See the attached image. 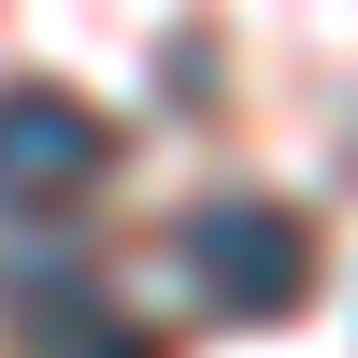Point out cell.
<instances>
[{"mask_svg":"<svg viewBox=\"0 0 358 358\" xmlns=\"http://www.w3.org/2000/svg\"><path fill=\"white\" fill-rule=\"evenodd\" d=\"M172 258H187V287L229 315V330H273V315H301V287H315V229L287 215V201H258V187L201 201V215L172 229Z\"/></svg>","mask_w":358,"mask_h":358,"instance_id":"6da1fadb","label":"cell"},{"mask_svg":"<svg viewBox=\"0 0 358 358\" xmlns=\"http://www.w3.org/2000/svg\"><path fill=\"white\" fill-rule=\"evenodd\" d=\"M115 172V129L72 86H0V215H72Z\"/></svg>","mask_w":358,"mask_h":358,"instance_id":"7a4b0ae2","label":"cell"},{"mask_svg":"<svg viewBox=\"0 0 358 358\" xmlns=\"http://www.w3.org/2000/svg\"><path fill=\"white\" fill-rule=\"evenodd\" d=\"M15 344L29 358H158L143 330H115V301L86 273H15Z\"/></svg>","mask_w":358,"mask_h":358,"instance_id":"3957f363","label":"cell"}]
</instances>
